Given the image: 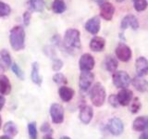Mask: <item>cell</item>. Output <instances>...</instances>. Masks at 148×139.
Instances as JSON below:
<instances>
[{"label":"cell","mask_w":148,"mask_h":139,"mask_svg":"<svg viewBox=\"0 0 148 139\" xmlns=\"http://www.w3.org/2000/svg\"><path fill=\"white\" fill-rule=\"evenodd\" d=\"M63 45L65 48L69 52H73V51H78L82 47L81 43V32L79 30L74 29V28H69L64 34Z\"/></svg>","instance_id":"1"},{"label":"cell","mask_w":148,"mask_h":139,"mask_svg":"<svg viewBox=\"0 0 148 139\" xmlns=\"http://www.w3.org/2000/svg\"><path fill=\"white\" fill-rule=\"evenodd\" d=\"M9 43L14 51H21L25 47V31L21 26H15L10 30Z\"/></svg>","instance_id":"2"},{"label":"cell","mask_w":148,"mask_h":139,"mask_svg":"<svg viewBox=\"0 0 148 139\" xmlns=\"http://www.w3.org/2000/svg\"><path fill=\"white\" fill-rule=\"evenodd\" d=\"M106 93L105 87L100 83H96L92 87V89L90 91V99L92 105L95 107L103 106L106 101Z\"/></svg>","instance_id":"3"},{"label":"cell","mask_w":148,"mask_h":139,"mask_svg":"<svg viewBox=\"0 0 148 139\" xmlns=\"http://www.w3.org/2000/svg\"><path fill=\"white\" fill-rule=\"evenodd\" d=\"M112 81L116 87L125 89V88L129 87L130 83L132 82V79L130 77L129 74L124 71H116L113 73Z\"/></svg>","instance_id":"4"},{"label":"cell","mask_w":148,"mask_h":139,"mask_svg":"<svg viewBox=\"0 0 148 139\" xmlns=\"http://www.w3.org/2000/svg\"><path fill=\"white\" fill-rule=\"evenodd\" d=\"M50 116L53 123L60 124L64 122V109L58 103H53L50 107Z\"/></svg>","instance_id":"5"},{"label":"cell","mask_w":148,"mask_h":139,"mask_svg":"<svg viewBox=\"0 0 148 139\" xmlns=\"http://www.w3.org/2000/svg\"><path fill=\"white\" fill-rule=\"evenodd\" d=\"M116 57L122 62H128L132 58V49L126 44L119 43L115 49Z\"/></svg>","instance_id":"6"},{"label":"cell","mask_w":148,"mask_h":139,"mask_svg":"<svg viewBox=\"0 0 148 139\" xmlns=\"http://www.w3.org/2000/svg\"><path fill=\"white\" fill-rule=\"evenodd\" d=\"M106 127H108L109 133L115 136H120V134L123 133V130H124V125H123L122 120L117 117L110 119L108 120Z\"/></svg>","instance_id":"7"},{"label":"cell","mask_w":148,"mask_h":139,"mask_svg":"<svg viewBox=\"0 0 148 139\" xmlns=\"http://www.w3.org/2000/svg\"><path fill=\"white\" fill-rule=\"evenodd\" d=\"M95 58L89 53L82 55L80 60H79V67H80L82 72H91L95 68Z\"/></svg>","instance_id":"8"},{"label":"cell","mask_w":148,"mask_h":139,"mask_svg":"<svg viewBox=\"0 0 148 139\" xmlns=\"http://www.w3.org/2000/svg\"><path fill=\"white\" fill-rule=\"evenodd\" d=\"M95 80L94 73L91 72H82L79 78V86L82 91H87L92 86Z\"/></svg>","instance_id":"9"},{"label":"cell","mask_w":148,"mask_h":139,"mask_svg":"<svg viewBox=\"0 0 148 139\" xmlns=\"http://www.w3.org/2000/svg\"><path fill=\"white\" fill-rule=\"evenodd\" d=\"M115 13V7L110 2H103L100 4V16L105 21H111Z\"/></svg>","instance_id":"10"},{"label":"cell","mask_w":148,"mask_h":139,"mask_svg":"<svg viewBox=\"0 0 148 139\" xmlns=\"http://www.w3.org/2000/svg\"><path fill=\"white\" fill-rule=\"evenodd\" d=\"M101 27V21L98 16H95L89 19L85 23V30L91 34L95 35L99 32Z\"/></svg>","instance_id":"11"},{"label":"cell","mask_w":148,"mask_h":139,"mask_svg":"<svg viewBox=\"0 0 148 139\" xmlns=\"http://www.w3.org/2000/svg\"><path fill=\"white\" fill-rule=\"evenodd\" d=\"M129 27H131L132 30H138L139 28V21L137 20V18L130 14V15H126L120 22V28L121 30H126Z\"/></svg>","instance_id":"12"},{"label":"cell","mask_w":148,"mask_h":139,"mask_svg":"<svg viewBox=\"0 0 148 139\" xmlns=\"http://www.w3.org/2000/svg\"><path fill=\"white\" fill-rule=\"evenodd\" d=\"M94 116V109L91 106L84 105L82 106L80 109V114H79V118H80L81 122L84 124H89Z\"/></svg>","instance_id":"13"},{"label":"cell","mask_w":148,"mask_h":139,"mask_svg":"<svg viewBox=\"0 0 148 139\" xmlns=\"http://www.w3.org/2000/svg\"><path fill=\"white\" fill-rule=\"evenodd\" d=\"M117 98L120 106H128L133 98L132 92L129 90L128 88L121 89L117 95Z\"/></svg>","instance_id":"14"},{"label":"cell","mask_w":148,"mask_h":139,"mask_svg":"<svg viewBox=\"0 0 148 139\" xmlns=\"http://www.w3.org/2000/svg\"><path fill=\"white\" fill-rule=\"evenodd\" d=\"M137 76L143 77L148 73V60L145 57H139L135 61Z\"/></svg>","instance_id":"15"},{"label":"cell","mask_w":148,"mask_h":139,"mask_svg":"<svg viewBox=\"0 0 148 139\" xmlns=\"http://www.w3.org/2000/svg\"><path fill=\"white\" fill-rule=\"evenodd\" d=\"M132 129L137 132L148 131V117L142 116L136 118L132 122Z\"/></svg>","instance_id":"16"},{"label":"cell","mask_w":148,"mask_h":139,"mask_svg":"<svg viewBox=\"0 0 148 139\" xmlns=\"http://www.w3.org/2000/svg\"><path fill=\"white\" fill-rule=\"evenodd\" d=\"M12 60L10 54L7 49H2L0 52V70L2 72L7 71V70L11 66Z\"/></svg>","instance_id":"17"},{"label":"cell","mask_w":148,"mask_h":139,"mask_svg":"<svg viewBox=\"0 0 148 139\" xmlns=\"http://www.w3.org/2000/svg\"><path fill=\"white\" fill-rule=\"evenodd\" d=\"M106 46V40L103 37L95 36L90 41V48L94 52H101Z\"/></svg>","instance_id":"18"},{"label":"cell","mask_w":148,"mask_h":139,"mask_svg":"<svg viewBox=\"0 0 148 139\" xmlns=\"http://www.w3.org/2000/svg\"><path fill=\"white\" fill-rule=\"evenodd\" d=\"M11 83L8 76L5 74H0V94L8 96L11 92Z\"/></svg>","instance_id":"19"},{"label":"cell","mask_w":148,"mask_h":139,"mask_svg":"<svg viewBox=\"0 0 148 139\" xmlns=\"http://www.w3.org/2000/svg\"><path fill=\"white\" fill-rule=\"evenodd\" d=\"M58 95L62 101L64 102H69L74 96V90L71 87H68L66 85H63L59 88Z\"/></svg>","instance_id":"20"},{"label":"cell","mask_w":148,"mask_h":139,"mask_svg":"<svg viewBox=\"0 0 148 139\" xmlns=\"http://www.w3.org/2000/svg\"><path fill=\"white\" fill-rule=\"evenodd\" d=\"M31 79L34 83L37 85H41L43 82V78L41 77L39 73V63L38 62H32V72H31Z\"/></svg>","instance_id":"21"},{"label":"cell","mask_w":148,"mask_h":139,"mask_svg":"<svg viewBox=\"0 0 148 139\" xmlns=\"http://www.w3.org/2000/svg\"><path fill=\"white\" fill-rule=\"evenodd\" d=\"M131 83H132L133 87L135 88L137 91L141 92V93L145 92L147 90V88H148V83H147V82L143 77H140V76L134 77L132 80Z\"/></svg>","instance_id":"22"},{"label":"cell","mask_w":148,"mask_h":139,"mask_svg":"<svg viewBox=\"0 0 148 139\" xmlns=\"http://www.w3.org/2000/svg\"><path fill=\"white\" fill-rule=\"evenodd\" d=\"M104 65H105V68L106 71L114 73L116 71H117L119 63H118V60L116 58L112 57V56H106L105 58Z\"/></svg>","instance_id":"23"},{"label":"cell","mask_w":148,"mask_h":139,"mask_svg":"<svg viewBox=\"0 0 148 139\" xmlns=\"http://www.w3.org/2000/svg\"><path fill=\"white\" fill-rule=\"evenodd\" d=\"M3 131L4 133L7 134V136L13 137L18 134V128L17 125L14 123L13 122H8L5 123L4 127H3Z\"/></svg>","instance_id":"24"},{"label":"cell","mask_w":148,"mask_h":139,"mask_svg":"<svg viewBox=\"0 0 148 139\" xmlns=\"http://www.w3.org/2000/svg\"><path fill=\"white\" fill-rule=\"evenodd\" d=\"M29 6L32 11L35 12H43L45 8L44 0H29Z\"/></svg>","instance_id":"25"},{"label":"cell","mask_w":148,"mask_h":139,"mask_svg":"<svg viewBox=\"0 0 148 139\" xmlns=\"http://www.w3.org/2000/svg\"><path fill=\"white\" fill-rule=\"evenodd\" d=\"M67 6L64 0H54L52 4V10L56 14H61L66 10Z\"/></svg>","instance_id":"26"},{"label":"cell","mask_w":148,"mask_h":139,"mask_svg":"<svg viewBox=\"0 0 148 139\" xmlns=\"http://www.w3.org/2000/svg\"><path fill=\"white\" fill-rule=\"evenodd\" d=\"M132 2H133L134 8H135V10L138 12L145 10L148 6L147 0H132Z\"/></svg>","instance_id":"27"},{"label":"cell","mask_w":148,"mask_h":139,"mask_svg":"<svg viewBox=\"0 0 148 139\" xmlns=\"http://www.w3.org/2000/svg\"><path fill=\"white\" fill-rule=\"evenodd\" d=\"M53 82L57 83V85H62V86L65 85L68 83L67 77L65 76L63 73H61V72H56L54 74V76H53Z\"/></svg>","instance_id":"28"},{"label":"cell","mask_w":148,"mask_h":139,"mask_svg":"<svg viewBox=\"0 0 148 139\" xmlns=\"http://www.w3.org/2000/svg\"><path fill=\"white\" fill-rule=\"evenodd\" d=\"M10 68H11L12 72H13L14 74H15V75H16L18 79H20V80H21V81L24 80V78H25V76H24V72H22V70L20 68V66H18V65L16 62H12Z\"/></svg>","instance_id":"29"},{"label":"cell","mask_w":148,"mask_h":139,"mask_svg":"<svg viewBox=\"0 0 148 139\" xmlns=\"http://www.w3.org/2000/svg\"><path fill=\"white\" fill-rule=\"evenodd\" d=\"M28 133H29L30 139H37L38 133H37V127L35 122H32L28 124Z\"/></svg>","instance_id":"30"},{"label":"cell","mask_w":148,"mask_h":139,"mask_svg":"<svg viewBox=\"0 0 148 139\" xmlns=\"http://www.w3.org/2000/svg\"><path fill=\"white\" fill-rule=\"evenodd\" d=\"M11 12V8L7 3L0 1V17H7Z\"/></svg>","instance_id":"31"},{"label":"cell","mask_w":148,"mask_h":139,"mask_svg":"<svg viewBox=\"0 0 148 139\" xmlns=\"http://www.w3.org/2000/svg\"><path fill=\"white\" fill-rule=\"evenodd\" d=\"M131 102H132V105H131L132 113H137L138 111L140 110L141 107H142L140 100H139L138 97H134V98H132V100Z\"/></svg>","instance_id":"32"},{"label":"cell","mask_w":148,"mask_h":139,"mask_svg":"<svg viewBox=\"0 0 148 139\" xmlns=\"http://www.w3.org/2000/svg\"><path fill=\"white\" fill-rule=\"evenodd\" d=\"M63 61L61 59H59V58H55V59H53V63H52V70L54 72H58L60 70L62 69V67H63Z\"/></svg>","instance_id":"33"},{"label":"cell","mask_w":148,"mask_h":139,"mask_svg":"<svg viewBox=\"0 0 148 139\" xmlns=\"http://www.w3.org/2000/svg\"><path fill=\"white\" fill-rule=\"evenodd\" d=\"M44 52L50 58H52V59L57 58V57H56V50H55V48L53 47V46H51V45L45 46V47L44 48Z\"/></svg>","instance_id":"34"},{"label":"cell","mask_w":148,"mask_h":139,"mask_svg":"<svg viewBox=\"0 0 148 139\" xmlns=\"http://www.w3.org/2000/svg\"><path fill=\"white\" fill-rule=\"evenodd\" d=\"M108 102L111 106L114 107V108H117V107H119V105L118 98H117V95H110L108 97Z\"/></svg>","instance_id":"35"},{"label":"cell","mask_w":148,"mask_h":139,"mask_svg":"<svg viewBox=\"0 0 148 139\" xmlns=\"http://www.w3.org/2000/svg\"><path fill=\"white\" fill-rule=\"evenodd\" d=\"M41 132L48 133V134L52 133V128H51L50 124L48 122H44L43 124H42V126H41Z\"/></svg>","instance_id":"36"},{"label":"cell","mask_w":148,"mask_h":139,"mask_svg":"<svg viewBox=\"0 0 148 139\" xmlns=\"http://www.w3.org/2000/svg\"><path fill=\"white\" fill-rule=\"evenodd\" d=\"M31 19H32V14L30 11H25L23 14V23H24L25 26H28L31 22Z\"/></svg>","instance_id":"37"},{"label":"cell","mask_w":148,"mask_h":139,"mask_svg":"<svg viewBox=\"0 0 148 139\" xmlns=\"http://www.w3.org/2000/svg\"><path fill=\"white\" fill-rule=\"evenodd\" d=\"M5 103H6V99H5V97L3 96L0 95V110L3 109Z\"/></svg>","instance_id":"38"},{"label":"cell","mask_w":148,"mask_h":139,"mask_svg":"<svg viewBox=\"0 0 148 139\" xmlns=\"http://www.w3.org/2000/svg\"><path fill=\"white\" fill-rule=\"evenodd\" d=\"M139 139H148V132L143 133L140 136V137H139Z\"/></svg>","instance_id":"39"},{"label":"cell","mask_w":148,"mask_h":139,"mask_svg":"<svg viewBox=\"0 0 148 139\" xmlns=\"http://www.w3.org/2000/svg\"><path fill=\"white\" fill-rule=\"evenodd\" d=\"M0 139H12V137L8 136H0Z\"/></svg>","instance_id":"40"},{"label":"cell","mask_w":148,"mask_h":139,"mask_svg":"<svg viewBox=\"0 0 148 139\" xmlns=\"http://www.w3.org/2000/svg\"><path fill=\"white\" fill-rule=\"evenodd\" d=\"M44 139H54V138L51 136L50 134H46V136H44Z\"/></svg>","instance_id":"41"},{"label":"cell","mask_w":148,"mask_h":139,"mask_svg":"<svg viewBox=\"0 0 148 139\" xmlns=\"http://www.w3.org/2000/svg\"><path fill=\"white\" fill-rule=\"evenodd\" d=\"M60 139H71V137H69V136H62Z\"/></svg>","instance_id":"42"},{"label":"cell","mask_w":148,"mask_h":139,"mask_svg":"<svg viewBox=\"0 0 148 139\" xmlns=\"http://www.w3.org/2000/svg\"><path fill=\"white\" fill-rule=\"evenodd\" d=\"M1 126H2V118L0 116V129H1Z\"/></svg>","instance_id":"43"},{"label":"cell","mask_w":148,"mask_h":139,"mask_svg":"<svg viewBox=\"0 0 148 139\" xmlns=\"http://www.w3.org/2000/svg\"><path fill=\"white\" fill-rule=\"evenodd\" d=\"M116 1L119 2V3H121V2H123V1H124V0H116Z\"/></svg>","instance_id":"44"}]
</instances>
